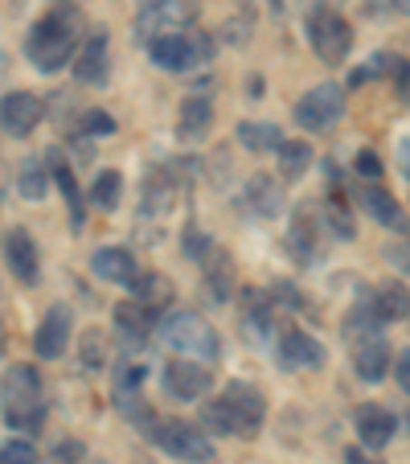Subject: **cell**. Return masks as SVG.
<instances>
[{
    "instance_id": "603a6c76",
    "label": "cell",
    "mask_w": 410,
    "mask_h": 464,
    "mask_svg": "<svg viewBox=\"0 0 410 464\" xmlns=\"http://www.w3.org/2000/svg\"><path fill=\"white\" fill-rule=\"evenodd\" d=\"M374 313H377V321H402V316L410 313V292H406V284H382V288L374 292Z\"/></svg>"
},
{
    "instance_id": "f35d334b",
    "label": "cell",
    "mask_w": 410,
    "mask_h": 464,
    "mask_svg": "<svg viewBox=\"0 0 410 464\" xmlns=\"http://www.w3.org/2000/svg\"><path fill=\"white\" fill-rule=\"evenodd\" d=\"M329 210H332V214H340V198H332ZM337 230H340V238H349V222H345V218H337Z\"/></svg>"
},
{
    "instance_id": "8d00e7d4",
    "label": "cell",
    "mask_w": 410,
    "mask_h": 464,
    "mask_svg": "<svg viewBox=\"0 0 410 464\" xmlns=\"http://www.w3.org/2000/svg\"><path fill=\"white\" fill-rule=\"evenodd\" d=\"M246 29H251V25H246V21H226V25H222V34H226L230 37V42H246Z\"/></svg>"
},
{
    "instance_id": "ab89813d",
    "label": "cell",
    "mask_w": 410,
    "mask_h": 464,
    "mask_svg": "<svg viewBox=\"0 0 410 464\" xmlns=\"http://www.w3.org/2000/svg\"><path fill=\"white\" fill-rule=\"evenodd\" d=\"M254 5H267L271 13H280V9H283V0H254Z\"/></svg>"
},
{
    "instance_id": "836d02e7",
    "label": "cell",
    "mask_w": 410,
    "mask_h": 464,
    "mask_svg": "<svg viewBox=\"0 0 410 464\" xmlns=\"http://www.w3.org/2000/svg\"><path fill=\"white\" fill-rule=\"evenodd\" d=\"M21 193H25L29 202H37V198L45 193V169H42V165H33V160H29V165L21 169Z\"/></svg>"
},
{
    "instance_id": "d590c367",
    "label": "cell",
    "mask_w": 410,
    "mask_h": 464,
    "mask_svg": "<svg viewBox=\"0 0 410 464\" xmlns=\"http://www.w3.org/2000/svg\"><path fill=\"white\" fill-rule=\"evenodd\" d=\"M79 456H82V444H74V440H71V444H58V448H53V452L45 456V464H74Z\"/></svg>"
},
{
    "instance_id": "7402d4cb",
    "label": "cell",
    "mask_w": 410,
    "mask_h": 464,
    "mask_svg": "<svg viewBox=\"0 0 410 464\" xmlns=\"http://www.w3.org/2000/svg\"><path fill=\"white\" fill-rule=\"evenodd\" d=\"M205 284H210L214 300L218 304H226L230 300V280H234V263H230V255L222 251V246H210V255H205Z\"/></svg>"
},
{
    "instance_id": "74e56055",
    "label": "cell",
    "mask_w": 410,
    "mask_h": 464,
    "mask_svg": "<svg viewBox=\"0 0 410 464\" xmlns=\"http://www.w3.org/2000/svg\"><path fill=\"white\" fill-rule=\"evenodd\" d=\"M394 374H398V386L410 394V353H402L398 366H394Z\"/></svg>"
},
{
    "instance_id": "5bb4252c",
    "label": "cell",
    "mask_w": 410,
    "mask_h": 464,
    "mask_svg": "<svg viewBox=\"0 0 410 464\" xmlns=\"http://www.w3.org/2000/svg\"><path fill=\"white\" fill-rule=\"evenodd\" d=\"M91 272L107 284H128L131 288L136 276H140V263L131 259V251H123V246H99V251L91 255Z\"/></svg>"
},
{
    "instance_id": "7a4b0ae2",
    "label": "cell",
    "mask_w": 410,
    "mask_h": 464,
    "mask_svg": "<svg viewBox=\"0 0 410 464\" xmlns=\"http://www.w3.org/2000/svg\"><path fill=\"white\" fill-rule=\"evenodd\" d=\"M262 420H267V399L251 382H230L222 391V399H210V403L201 407L205 431H218V436L251 440L262 428Z\"/></svg>"
},
{
    "instance_id": "d6986e66",
    "label": "cell",
    "mask_w": 410,
    "mask_h": 464,
    "mask_svg": "<svg viewBox=\"0 0 410 464\" xmlns=\"http://www.w3.org/2000/svg\"><path fill=\"white\" fill-rule=\"evenodd\" d=\"M157 316L148 304H140V300H123L119 308H115V324H119V334L128 337V342H144V337L157 329Z\"/></svg>"
},
{
    "instance_id": "cb8c5ba5",
    "label": "cell",
    "mask_w": 410,
    "mask_h": 464,
    "mask_svg": "<svg viewBox=\"0 0 410 464\" xmlns=\"http://www.w3.org/2000/svg\"><path fill=\"white\" fill-rule=\"evenodd\" d=\"M173 206V173L168 169H152L144 181V214H160L165 218Z\"/></svg>"
},
{
    "instance_id": "8fae6325",
    "label": "cell",
    "mask_w": 410,
    "mask_h": 464,
    "mask_svg": "<svg viewBox=\"0 0 410 464\" xmlns=\"http://www.w3.org/2000/svg\"><path fill=\"white\" fill-rule=\"evenodd\" d=\"M42 115H45V103L33 91H9L0 99V128L9 136H29L42 123Z\"/></svg>"
},
{
    "instance_id": "6da1fadb",
    "label": "cell",
    "mask_w": 410,
    "mask_h": 464,
    "mask_svg": "<svg viewBox=\"0 0 410 464\" xmlns=\"http://www.w3.org/2000/svg\"><path fill=\"white\" fill-rule=\"evenodd\" d=\"M79 45H82V13H79V5L62 0V5H53V9L29 29L25 53L37 71L53 74L79 53Z\"/></svg>"
},
{
    "instance_id": "8992f818",
    "label": "cell",
    "mask_w": 410,
    "mask_h": 464,
    "mask_svg": "<svg viewBox=\"0 0 410 464\" xmlns=\"http://www.w3.org/2000/svg\"><path fill=\"white\" fill-rule=\"evenodd\" d=\"M308 42H312L316 58H320L324 66H340L353 50V25L340 17L337 9L316 5V9L308 13Z\"/></svg>"
},
{
    "instance_id": "44dd1931",
    "label": "cell",
    "mask_w": 410,
    "mask_h": 464,
    "mask_svg": "<svg viewBox=\"0 0 410 464\" xmlns=\"http://www.w3.org/2000/svg\"><path fill=\"white\" fill-rule=\"evenodd\" d=\"M131 296L140 300V304H148L152 313H160L165 304H173L176 288H173V280H165V276L140 272V276H136V284H131Z\"/></svg>"
},
{
    "instance_id": "d6a6232c",
    "label": "cell",
    "mask_w": 410,
    "mask_h": 464,
    "mask_svg": "<svg viewBox=\"0 0 410 464\" xmlns=\"http://www.w3.org/2000/svg\"><path fill=\"white\" fill-rule=\"evenodd\" d=\"M0 464H37V452L29 440H9L0 444Z\"/></svg>"
},
{
    "instance_id": "ac0fdd59",
    "label": "cell",
    "mask_w": 410,
    "mask_h": 464,
    "mask_svg": "<svg viewBox=\"0 0 410 464\" xmlns=\"http://www.w3.org/2000/svg\"><path fill=\"white\" fill-rule=\"evenodd\" d=\"M398 431V420H394L386 407H361L358 411V436L366 448H386Z\"/></svg>"
},
{
    "instance_id": "9a60e30c",
    "label": "cell",
    "mask_w": 410,
    "mask_h": 464,
    "mask_svg": "<svg viewBox=\"0 0 410 464\" xmlns=\"http://www.w3.org/2000/svg\"><path fill=\"white\" fill-rule=\"evenodd\" d=\"M324 345L316 342V337H308V334H300V329H291V334H283V342H280V362L288 370H316V366H324Z\"/></svg>"
},
{
    "instance_id": "7bdbcfd3",
    "label": "cell",
    "mask_w": 410,
    "mask_h": 464,
    "mask_svg": "<svg viewBox=\"0 0 410 464\" xmlns=\"http://www.w3.org/2000/svg\"><path fill=\"white\" fill-rule=\"evenodd\" d=\"M0 353H5V329H0Z\"/></svg>"
},
{
    "instance_id": "e575fe53",
    "label": "cell",
    "mask_w": 410,
    "mask_h": 464,
    "mask_svg": "<svg viewBox=\"0 0 410 464\" xmlns=\"http://www.w3.org/2000/svg\"><path fill=\"white\" fill-rule=\"evenodd\" d=\"M353 169H358V177H366V181H377V177H382V160H377V152H358Z\"/></svg>"
},
{
    "instance_id": "83f0119b",
    "label": "cell",
    "mask_w": 410,
    "mask_h": 464,
    "mask_svg": "<svg viewBox=\"0 0 410 464\" xmlns=\"http://www.w3.org/2000/svg\"><path fill=\"white\" fill-rule=\"evenodd\" d=\"M308 165H312V149H308L304 140H283L280 144V169H283V177H288V181L304 177Z\"/></svg>"
},
{
    "instance_id": "4316f807",
    "label": "cell",
    "mask_w": 410,
    "mask_h": 464,
    "mask_svg": "<svg viewBox=\"0 0 410 464\" xmlns=\"http://www.w3.org/2000/svg\"><path fill=\"white\" fill-rule=\"evenodd\" d=\"M119 193H123V177L115 173V169H103V173L95 177V185H91V206L111 214L115 206H119Z\"/></svg>"
},
{
    "instance_id": "4fadbf2b",
    "label": "cell",
    "mask_w": 410,
    "mask_h": 464,
    "mask_svg": "<svg viewBox=\"0 0 410 464\" xmlns=\"http://www.w3.org/2000/svg\"><path fill=\"white\" fill-rule=\"evenodd\" d=\"M5 263L13 267V276H17L21 284H37V276H42V267H37V243L29 230L13 227L9 235H5Z\"/></svg>"
},
{
    "instance_id": "30bf717a",
    "label": "cell",
    "mask_w": 410,
    "mask_h": 464,
    "mask_svg": "<svg viewBox=\"0 0 410 464\" xmlns=\"http://www.w3.org/2000/svg\"><path fill=\"white\" fill-rule=\"evenodd\" d=\"M340 115H345V91L337 82H316L296 103V123L304 131H329Z\"/></svg>"
},
{
    "instance_id": "f546056e",
    "label": "cell",
    "mask_w": 410,
    "mask_h": 464,
    "mask_svg": "<svg viewBox=\"0 0 410 464\" xmlns=\"http://www.w3.org/2000/svg\"><path fill=\"white\" fill-rule=\"evenodd\" d=\"M361 206H366L382 227H402V210H398V202H394L386 189H369L366 198H361Z\"/></svg>"
},
{
    "instance_id": "e0dca14e",
    "label": "cell",
    "mask_w": 410,
    "mask_h": 464,
    "mask_svg": "<svg viewBox=\"0 0 410 464\" xmlns=\"http://www.w3.org/2000/svg\"><path fill=\"white\" fill-rule=\"evenodd\" d=\"M386 366H390V350L377 334L361 337L358 350H353V370H358L361 382H382L386 378Z\"/></svg>"
},
{
    "instance_id": "3957f363",
    "label": "cell",
    "mask_w": 410,
    "mask_h": 464,
    "mask_svg": "<svg viewBox=\"0 0 410 464\" xmlns=\"http://www.w3.org/2000/svg\"><path fill=\"white\" fill-rule=\"evenodd\" d=\"M0 415L13 431H42L45 386L33 366H9L0 378Z\"/></svg>"
},
{
    "instance_id": "ffe728a7",
    "label": "cell",
    "mask_w": 410,
    "mask_h": 464,
    "mask_svg": "<svg viewBox=\"0 0 410 464\" xmlns=\"http://www.w3.org/2000/svg\"><path fill=\"white\" fill-rule=\"evenodd\" d=\"M214 123V103L205 95H193L181 103V115H176V136H185V140H197V136H205Z\"/></svg>"
},
{
    "instance_id": "d4e9b609",
    "label": "cell",
    "mask_w": 410,
    "mask_h": 464,
    "mask_svg": "<svg viewBox=\"0 0 410 464\" xmlns=\"http://www.w3.org/2000/svg\"><path fill=\"white\" fill-rule=\"evenodd\" d=\"M238 144L251 152H280L283 136L275 123H254V120H243L238 123Z\"/></svg>"
},
{
    "instance_id": "60d3db41",
    "label": "cell",
    "mask_w": 410,
    "mask_h": 464,
    "mask_svg": "<svg viewBox=\"0 0 410 464\" xmlns=\"http://www.w3.org/2000/svg\"><path fill=\"white\" fill-rule=\"evenodd\" d=\"M398 9H402V13H406V17H410V0H398Z\"/></svg>"
},
{
    "instance_id": "7c38bea8",
    "label": "cell",
    "mask_w": 410,
    "mask_h": 464,
    "mask_svg": "<svg viewBox=\"0 0 410 464\" xmlns=\"http://www.w3.org/2000/svg\"><path fill=\"white\" fill-rule=\"evenodd\" d=\"M107 66H111V58H107V29H95V34H87V42L79 45V53H74V74H79V82L103 87Z\"/></svg>"
},
{
    "instance_id": "484cf974",
    "label": "cell",
    "mask_w": 410,
    "mask_h": 464,
    "mask_svg": "<svg viewBox=\"0 0 410 464\" xmlns=\"http://www.w3.org/2000/svg\"><path fill=\"white\" fill-rule=\"evenodd\" d=\"M246 202H251V210H254V214L271 218V214H280L283 193H280V185L271 181V177H254V181L246 185Z\"/></svg>"
},
{
    "instance_id": "5b68a950",
    "label": "cell",
    "mask_w": 410,
    "mask_h": 464,
    "mask_svg": "<svg viewBox=\"0 0 410 464\" xmlns=\"http://www.w3.org/2000/svg\"><path fill=\"white\" fill-rule=\"evenodd\" d=\"M152 62H157L160 71L168 74H189L197 66L214 58V37L201 34V29H185V34H168V37H157L148 45Z\"/></svg>"
},
{
    "instance_id": "9c48e42d",
    "label": "cell",
    "mask_w": 410,
    "mask_h": 464,
    "mask_svg": "<svg viewBox=\"0 0 410 464\" xmlns=\"http://www.w3.org/2000/svg\"><path fill=\"white\" fill-rule=\"evenodd\" d=\"M160 382H165L168 399H176V403H197V399H205V394L214 391V370L205 366V362L173 358V362H165Z\"/></svg>"
},
{
    "instance_id": "f1b7e54d",
    "label": "cell",
    "mask_w": 410,
    "mask_h": 464,
    "mask_svg": "<svg viewBox=\"0 0 410 464\" xmlns=\"http://www.w3.org/2000/svg\"><path fill=\"white\" fill-rule=\"evenodd\" d=\"M50 160H53V177H58L62 198H66V206H71V214H74V227H82V198H79V181H74V169L62 165L58 152H53Z\"/></svg>"
},
{
    "instance_id": "ba28073f",
    "label": "cell",
    "mask_w": 410,
    "mask_h": 464,
    "mask_svg": "<svg viewBox=\"0 0 410 464\" xmlns=\"http://www.w3.org/2000/svg\"><path fill=\"white\" fill-rule=\"evenodd\" d=\"M152 440H157V448H165L168 456H176V460H185V464H210L214 460V444L197 423L165 420L152 428Z\"/></svg>"
},
{
    "instance_id": "2e32d148",
    "label": "cell",
    "mask_w": 410,
    "mask_h": 464,
    "mask_svg": "<svg viewBox=\"0 0 410 464\" xmlns=\"http://www.w3.org/2000/svg\"><path fill=\"white\" fill-rule=\"evenodd\" d=\"M66 337H71V313L58 304V308H50V313H45L42 324H37L33 353H37V358H58V353L66 350Z\"/></svg>"
},
{
    "instance_id": "ee69618b",
    "label": "cell",
    "mask_w": 410,
    "mask_h": 464,
    "mask_svg": "<svg viewBox=\"0 0 410 464\" xmlns=\"http://www.w3.org/2000/svg\"><path fill=\"white\" fill-rule=\"evenodd\" d=\"M361 464H377V460H361Z\"/></svg>"
},
{
    "instance_id": "52a82bcc",
    "label": "cell",
    "mask_w": 410,
    "mask_h": 464,
    "mask_svg": "<svg viewBox=\"0 0 410 464\" xmlns=\"http://www.w3.org/2000/svg\"><path fill=\"white\" fill-rule=\"evenodd\" d=\"M193 17H197L193 0H144L140 13H136V37L144 45H152L157 37L185 34L193 25Z\"/></svg>"
},
{
    "instance_id": "b9f144b4",
    "label": "cell",
    "mask_w": 410,
    "mask_h": 464,
    "mask_svg": "<svg viewBox=\"0 0 410 464\" xmlns=\"http://www.w3.org/2000/svg\"><path fill=\"white\" fill-rule=\"evenodd\" d=\"M316 5H329V9H332V5H337V0H316Z\"/></svg>"
},
{
    "instance_id": "4dcf8cb0",
    "label": "cell",
    "mask_w": 410,
    "mask_h": 464,
    "mask_svg": "<svg viewBox=\"0 0 410 464\" xmlns=\"http://www.w3.org/2000/svg\"><path fill=\"white\" fill-rule=\"evenodd\" d=\"M111 131H115V120L107 111H87L79 123V136H87V140H103Z\"/></svg>"
},
{
    "instance_id": "277c9868",
    "label": "cell",
    "mask_w": 410,
    "mask_h": 464,
    "mask_svg": "<svg viewBox=\"0 0 410 464\" xmlns=\"http://www.w3.org/2000/svg\"><path fill=\"white\" fill-rule=\"evenodd\" d=\"M160 337H165L168 350H176L181 358H193V362H214L222 350L214 324L197 313H173L160 321Z\"/></svg>"
},
{
    "instance_id": "1f68e13d",
    "label": "cell",
    "mask_w": 410,
    "mask_h": 464,
    "mask_svg": "<svg viewBox=\"0 0 410 464\" xmlns=\"http://www.w3.org/2000/svg\"><path fill=\"white\" fill-rule=\"evenodd\" d=\"M103 358H107L103 334H99V329H87V334H82V366H87V370H99V366H103Z\"/></svg>"
}]
</instances>
